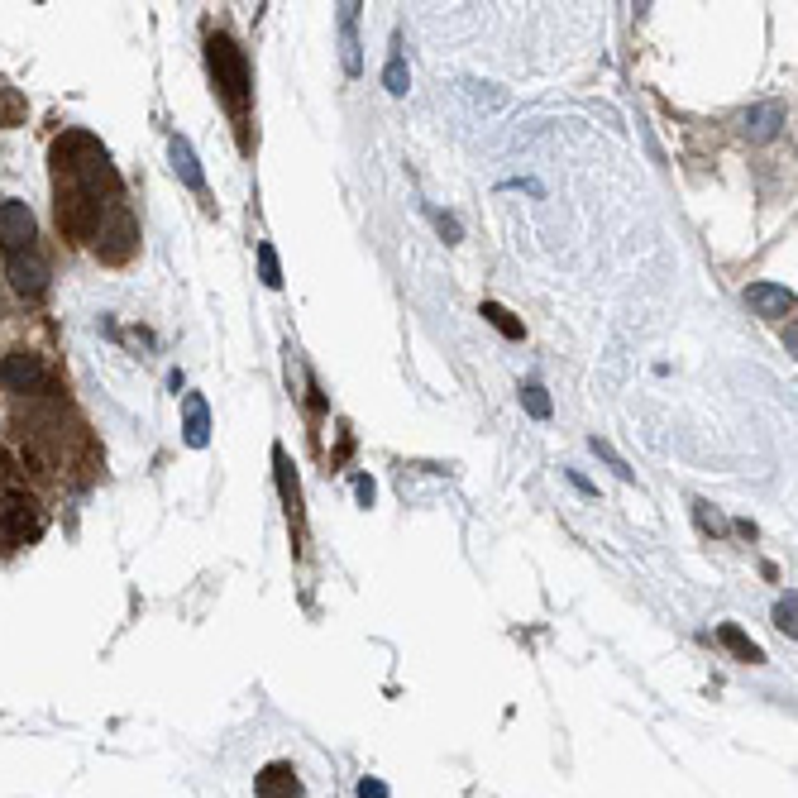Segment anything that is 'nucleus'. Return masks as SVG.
I'll use <instances>...</instances> for the list:
<instances>
[{"mask_svg": "<svg viewBox=\"0 0 798 798\" xmlns=\"http://www.w3.org/2000/svg\"><path fill=\"white\" fill-rule=\"evenodd\" d=\"M206 63H211V77H216V91L230 101L235 115H244V101H249V63L230 34H216L206 44Z\"/></svg>", "mask_w": 798, "mask_h": 798, "instance_id": "f257e3e1", "label": "nucleus"}, {"mask_svg": "<svg viewBox=\"0 0 798 798\" xmlns=\"http://www.w3.org/2000/svg\"><path fill=\"white\" fill-rule=\"evenodd\" d=\"M91 249H96V259L101 263H130L134 259V249H139V225H134L130 206L110 201L101 225H96V235H91Z\"/></svg>", "mask_w": 798, "mask_h": 798, "instance_id": "f03ea898", "label": "nucleus"}, {"mask_svg": "<svg viewBox=\"0 0 798 798\" xmlns=\"http://www.w3.org/2000/svg\"><path fill=\"white\" fill-rule=\"evenodd\" d=\"M44 536V517L39 507L24 493H5L0 497V550H20L29 540Z\"/></svg>", "mask_w": 798, "mask_h": 798, "instance_id": "7ed1b4c3", "label": "nucleus"}, {"mask_svg": "<svg viewBox=\"0 0 798 798\" xmlns=\"http://www.w3.org/2000/svg\"><path fill=\"white\" fill-rule=\"evenodd\" d=\"M5 278H10V287H15V297L39 302V297L48 292V259L29 244V249H20V254L5 259Z\"/></svg>", "mask_w": 798, "mask_h": 798, "instance_id": "20e7f679", "label": "nucleus"}, {"mask_svg": "<svg viewBox=\"0 0 798 798\" xmlns=\"http://www.w3.org/2000/svg\"><path fill=\"white\" fill-rule=\"evenodd\" d=\"M0 244L5 254H20L34 244V211L24 201H0Z\"/></svg>", "mask_w": 798, "mask_h": 798, "instance_id": "39448f33", "label": "nucleus"}, {"mask_svg": "<svg viewBox=\"0 0 798 798\" xmlns=\"http://www.w3.org/2000/svg\"><path fill=\"white\" fill-rule=\"evenodd\" d=\"M746 306L760 311L765 321H779V316L794 311V287H784V282H751L746 287Z\"/></svg>", "mask_w": 798, "mask_h": 798, "instance_id": "423d86ee", "label": "nucleus"}, {"mask_svg": "<svg viewBox=\"0 0 798 798\" xmlns=\"http://www.w3.org/2000/svg\"><path fill=\"white\" fill-rule=\"evenodd\" d=\"M182 440H187L192 450H206V445H211V407H206L201 392H187V397H182Z\"/></svg>", "mask_w": 798, "mask_h": 798, "instance_id": "0eeeda50", "label": "nucleus"}, {"mask_svg": "<svg viewBox=\"0 0 798 798\" xmlns=\"http://www.w3.org/2000/svg\"><path fill=\"white\" fill-rule=\"evenodd\" d=\"M254 794L259 798H302V779H297V770H292L287 760H273V765H263L259 770Z\"/></svg>", "mask_w": 798, "mask_h": 798, "instance_id": "6e6552de", "label": "nucleus"}, {"mask_svg": "<svg viewBox=\"0 0 798 798\" xmlns=\"http://www.w3.org/2000/svg\"><path fill=\"white\" fill-rule=\"evenodd\" d=\"M39 373H44V364H39L34 354H20V349H15V354L0 359V383H5L10 392H29L34 383H39Z\"/></svg>", "mask_w": 798, "mask_h": 798, "instance_id": "1a4fd4ad", "label": "nucleus"}, {"mask_svg": "<svg viewBox=\"0 0 798 798\" xmlns=\"http://www.w3.org/2000/svg\"><path fill=\"white\" fill-rule=\"evenodd\" d=\"M168 158H173V173L182 177L192 192H206V177H201V163H196L192 139H187V134H173V139H168Z\"/></svg>", "mask_w": 798, "mask_h": 798, "instance_id": "9d476101", "label": "nucleus"}, {"mask_svg": "<svg viewBox=\"0 0 798 798\" xmlns=\"http://www.w3.org/2000/svg\"><path fill=\"white\" fill-rule=\"evenodd\" d=\"M273 469H278V483H282V502H287V517L302 521V493H297V469L287 464V450H273Z\"/></svg>", "mask_w": 798, "mask_h": 798, "instance_id": "9b49d317", "label": "nucleus"}, {"mask_svg": "<svg viewBox=\"0 0 798 798\" xmlns=\"http://www.w3.org/2000/svg\"><path fill=\"white\" fill-rule=\"evenodd\" d=\"M717 641L732 650L736 660H746V665H765V650L755 646L751 636H741V626H736V622H722V626H717Z\"/></svg>", "mask_w": 798, "mask_h": 798, "instance_id": "f8f14e48", "label": "nucleus"}, {"mask_svg": "<svg viewBox=\"0 0 798 798\" xmlns=\"http://www.w3.org/2000/svg\"><path fill=\"white\" fill-rule=\"evenodd\" d=\"M354 20H359V5L340 10V53H345V72H359V39H354Z\"/></svg>", "mask_w": 798, "mask_h": 798, "instance_id": "ddd939ff", "label": "nucleus"}, {"mask_svg": "<svg viewBox=\"0 0 798 798\" xmlns=\"http://www.w3.org/2000/svg\"><path fill=\"white\" fill-rule=\"evenodd\" d=\"M779 125H784V110H779V106H755L751 115H746V130H751V139H775Z\"/></svg>", "mask_w": 798, "mask_h": 798, "instance_id": "4468645a", "label": "nucleus"}, {"mask_svg": "<svg viewBox=\"0 0 798 798\" xmlns=\"http://www.w3.org/2000/svg\"><path fill=\"white\" fill-rule=\"evenodd\" d=\"M483 321H493L497 330L507 335V340H521V335H526V325H521L517 316H512V311H507L502 302H483Z\"/></svg>", "mask_w": 798, "mask_h": 798, "instance_id": "2eb2a0df", "label": "nucleus"}, {"mask_svg": "<svg viewBox=\"0 0 798 798\" xmlns=\"http://www.w3.org/2000/svg\"><path fill=\"white\" fill-rule=\"evenodd\" d=\"M588 450L598 454V459H603V464H607V469H612V474H617V478H622V483H631V478H636V474H631V464H626L622 454H617V450H612V445H607L603 435H593V440H588Z\"/></svg>", "mask_w": 798, "mask_h": 798, "instance_id": "dca6fc26", "label": "nucleus"}, {"mask_svg": "<svg viewBox=\"0 0 798 798\" xmlns=\"http://www.w3.org/2000/svg\"><path fill=\"white\" fill-rule=\"evenodd\" d=\"M259 278H263V287H273V292H278V287H282L278 249H273V244H268V239H263V244H259Z\"/></svg>", "mask_w": 798, "mask_h": 798, "instance_id": "f3484780", "label": "nucleus"}, {"mask_svg": "<svg viewBox=\"0 0 798 798\" xmlns=\"http://www.w3.org/2000/svg\"><path fill=\"white\" fill-rule=\"evenodd\" d=\"M521 407L531 411V416H536V421H550V392L540 388V383H526V388H521Z\"/></svg>", "mask_w": 798, "mask_h": 798, "instance_id": "a211bd4d", "label": "nucleus"}, {"mask_svg": "<svg viewBox=\"0 0 798 798\" xmlns=\"http://www.w3.org/2000/svg\"><path fill=\"white\" fill-rule=\"evenodd\" d=\"M383 87H388L392 96H407L411 77H407V63H402V53H392V58H388V72H383Z\"/></svg>", "mask_w": 798, "mask_h": 798, "instance_id": "6ab92c4d", "label": "nucleus"}, {"mask_svg": "<svg viewBox=\"0 0 798 798\" xmlns=\"http://www.w3.org/2000/svg\"><path fill=\"white\" fill-rule=\"evenodd\" d=\"M775 626L784 631V636H794V631H798V607H794V598H779V603H775Z\"/></svg>", "mask_w": 798, "mask_h": 798, "instance_id": "aec40b11", "label": "nucleus"}, {"mask_svg": "<svg viewBox=\"0 0 798 798\" xmlns=\"http://www.w3.org/2000/svg\"><path fill=\"white\" fill-rule=\"evenodd\" d=\"M693 512H698V526H703V531H727V521L717 517V507H708V502H693Z\"/></svg>", "mask_w": 798, "mask_h": 798, "instance_id": "412c9836", "label": "nucleus"}, {"mask_svg": "<svg viewBox=\"0 0 798 798\" xmlns=\"http://www.w3.org/2000/svg\"><path fill=\"white\" fill-rule=\"evenodd\" d=\"M435 230H440V235L450 239V244H459V239H464V230H459V220L445 216V211H435Z\"/></svg>", "mask_w": 798, "mask_h": 798, "instance_id": "4be33fe9", "label": "nucleus"}, {"mask_svg": "<svg viewBox=\"0 0 798 798\" xmlns=\"http://www.w3.org/2000/svg\"><path fill=\"white\" fill-rule=\"evenodd\" d=\"M354 497H359V507H373V497H378V488H373V478H359V483H354Z\"/></svg>", "mask_w": 798, "mask_h": 798, "instance_id": "5701e85b", "label": "nucleus"}, {"mask_svg": "<svg viewBox=\"0 0 798 798\" xmlns=\"http://www.w3.org/2000/svg\"><path fill=\"white\" fill-rule=\"evenodd\" d=\"M359 798H388V784H383V779H364V784H359Z\"/></svg>", "mask_w": 798, "mask_h": 798, "instance_id": "b1692460", "label": "nucleus"}, {"mask_svg": "<svg viewBox=\"0 0 798 798\" xmlns=\"http://www.w3.org/2000/svg\"><path fill=\"white\" fill-rule=\"evenodd\" d=\"M564 478H569V483H574V488H579L583 497H598V488H593V483H588L583 474H574V469H564Z\"/></svg>", "mask_w": 798, "mask_h": 798, "instance_id": "393cba45", "label": "nucleus"}]
</instances>
